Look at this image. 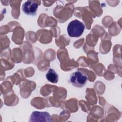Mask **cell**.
Segmentation results:
<instances>
[{
  "instance_id": "obj_1",
  "label": "cell",
  "mask_w": 122,
  "mask_h": 122,
  "mask_svg": "<svg viewBox=\"0 0 122 122\" xmlns=\"http://www.w3.org/2000/svg\"><path fill=\"white\" fill-rule=\"evenodd\" d=\"M84 29V25L77 20L71 21L68 25L67 29L68 34L70 37L76 38L82 35Z\"/></svg>"
},
{
  "instance_id": "obj_2",
  "label": "cell",
  "mask_w": 122,
  "mask_h": 122,
  "mask_svg": "<svg viewBox=\"0 0 122 122\" xmlns=\"http://www.w3.org/2000/svg\"><path fill=\"white\" fill-rule=\"evenodd\" d=\"M88 80L87 74L79 71L72 73L70 78V81L72 85L78 88H81L85 86Z\"/></svg>"
},
{
  "instance_id": "obj_3",
  "label": "cell",
  "mask_w": 122,
  "mask_h": 122,
  "mask_svg": "<svg viewBox=\"0 0 122 122\" xmlns=\"http://www.w3.org/2000/svg\"><path fill=\"white\" fill-rule=\"evenodd\" d=\"M38 8V4L37 2L28 0L23 4L22 10L25 14L28 16H34L36 14Z\"/></svg>"
},
{
  "instance_id": "obj_4",
  "label": "cell",
  "mask_w": 122,
  "mask_h": 122,
  "mask_svg": "<svg viewBox=\"0 0 122 122\" xmlns=\"http://www.w3.org/2000/svg\"><path fill=\"white\" fill-rule=\"evenodd\" d=\"M50 113L46 112H33L30 116L29 122H51Z\"/></svg>"
},
{
  "instance_id": "obj_5",
  "label": "cell",
  "mask_w": 122,
  "mask_h": 122,
  "mask_svg": "<svg viewBox=\"0 0 122 122\" xmlns=\"http://www.w3.org/2000/svg\"><path fill=\"white\" fill-rule=\"evenodd\" d=\"M47 80L53 83H56L58 81L59 76L56 72L52 69L50 68L46 74Z\"/></svg>"
}]
</instances>
